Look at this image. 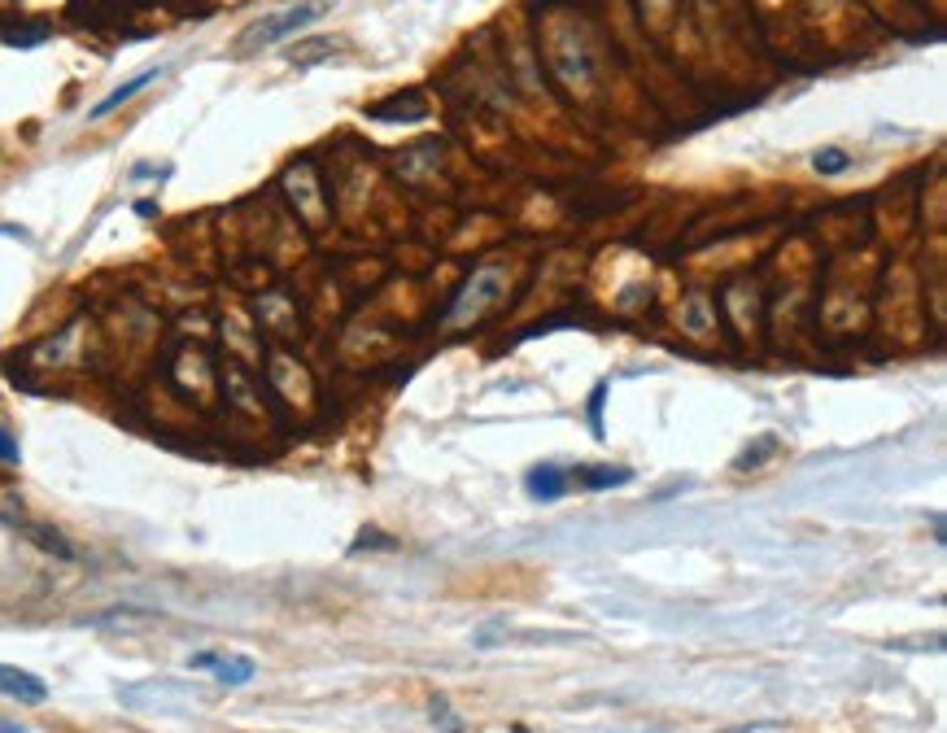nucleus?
Listing matches in <instances>:
<instances>
[{
	"label": "nucleus",
	"instance_id": "obj_1",
	"mask_svg": "<svg viewBox=\"0 0 947 733\" xmlns=\"http://www.w3.org/2000/svg\"><path fill=\"white\" fill-rule=\"evenodd\" d=\"M319 18H323V5H293V9H284V14H271V18L254 22L236 44L241 48H271V44L289 40V35H297V31H306L310 22H319Z\"/></svg>",
	"mask_w": 947,
	"mask_h": 733
},
{
	"label": "nucleus",
	"instance_id": "obj_2",
	"mask_svg": "<svg viewBox=\"0 0 947 733\" xmlns=\"http://www.w3.org/2000/svg\"><path fill=\"white\" fill-rule=\"evenodd\" d=\"M188 668H197V672H214V677H219V686H245V681H254V659H249V655L197 651L193 659H188Z\"/></svg>",
	"mask_w": 947,
	"mask_h": 733
},
{
	"label": "nucleus",
	"instance_id": "obj_3",
	"mask_svg": "<svg viewBox=\"0 0 947 733\" xmlns=\"http://www.w3.org/2000/svg\"><path fill=\"white\" fill-rule=\"evenodd\" d=\"M0 694H5V699H14V703L35 707V703L49 699V681H40V677H35V672H27V668L0 664Z\"/></svg>",
	"mask_w": 947,
	"mask_h": 733
},
{
	"label": "nucleus",
	"instance_id": "obj_4",
	"mask_svg": "<svg viewBox=\"0 0 947 733\" xmlns=\"http://www.w3.org/2000/svg\"><path fill=\"white\" fill-rule=\"evenodd\" d=\"M524 494L537 498V502H559L563 494H568V476H563L555 463H542V467H533V472L524 476Z\"/></svg>",
	"mask_w": 947,
	"mask_h": 733
},
{
	"label": "nucleus",
	"instance_id": "obj_5",
	"mask_svg": "<svg viewBox=\"0 0 947 733\" xmlns=\"http://www.w3.org/2000/svg\"><path fill=\"white\" fill-rule=\"evenodd\" d=\"M158 75H162V66H149V70H140V75H131V79L123 83V88H114L110 96H101V101L88 110V118H105V114H114L118 105H127L131 96H140V92H145V88H149V83L158 79Z\"/></svg>",
	"mask_w": 947,
	"mask_h": 733
},
{
	"label": "nucleus",
	"instance_id": "obj_6",
	"mask_svg": "<svg viewBox=\"0 0 947 733\" xmlns=\"http://www.w3.org/2000/svg\"><path fill=\"white\" fill-rule=\"evenodd\" d=\"M5 524H9V528H18L22 537H31V542L40 546V550H49V555H57V559H75V550H70V542H66L62 533H57V528L35 524V520H18V515H9Z\"/></svg>",
	"mask_w": 947,
	"mask_h": 733
},
{
	"label": "nucleus",
	"instance_id": "obj_7",
	"mask_svg": "<svg viewBox=\"0 0 947 733\" xmlns=\"http://www.w3.org/2000/svg\"><path fill=\"white\" fill-rule=\"evenodd\" d=\"M577 480L585 489H616V485H629L633 472L629 467H581Z\"/></svg>",
	"mask_w": 947,
	"mask_h": 733
},
{
	"label": "nucleus",
	"instance_id": "obj_8",
	"mask_svg": "<svg viewBox=\"0 0 947 733\" xmlns=\"http://www.w3.org/2000/svg\"><path fill=\"white\" fill-rule=\"evenodd\" d=\"M812 166H817V175H843L851 166V158L843 149H817L812 153Z\"/></svg>",
	"mask_w": 947,
	"mask_h": 733
},
{
	"label": "nucleus",
	"instance_id": "obj_9",
	"mask_svg": "<svg viewBox=\"0 0 947 733\" xmlns=\"http://www.w3.org/2000/svg\"><path fill=\"white\" fill-rule=\"evenodd\" d=\"M603 398H607V380H598L594 393H590V428H594V437H603Z\"/></svg>",
	"mask_w": 947,
	"mask_h": 733
},
{
	"label": "nucleus",
	"instance_id": "obj_10",
	"mask_svg": "<svg viewBox=\"0 0 947 733\" xmlns=\"http://www.w3.org/2000/svg\"><path fill=\"white\" fill-rule=\"evenodd\" d=\"M18 459H22V450H18V437H14V432H9L5 424H0V463L18 467Z\"/></svg>",
	"mask_w": 947,
	"mask_h": 733
},
{
	"label": "nucleus",
	"instance_id": "obj_11",
	"mask_svg": "<svg viewBox=\"0 0 947 733\" xmlns=\"http://www.w3.org/2000/svg\"><path fill=\"white\" fill-rule=\"evenodd\" d=\"M0 733H27L22 725H9V720H0Z\"/></svg>",
	"mask_w": 947,
	"mask_h": 733
},
{
	"label": "nucleus",
	"instance_id": "obj_12",
	"mask_svg": "<svg viewBox=\"0 0 947 733\" xmlns=\"http://www.w3.org/2000/svg\"><path fill=\"white\" fill-rule=\"evenodd\" d=\"M0 236H22V232H18V227H0Z\"/></svg>",
	"mask_w": 947,
	"mask_h": 733
},
{
	"label": "nucleus",
	"instance_id": "obj_13",
	"mask_svg": "<svg viewBox=\"0 0 947 733\" xmlns=\"http://www.w3.org/2000/svg\"><path fill=\"white\" fill-rule=\"evenodd\" d=\"M511 733H529V729H524V725H515V729H511Z\"/></svg>",
	"mask_w": 947,
	"mask_h": 733
}]
</instances>
